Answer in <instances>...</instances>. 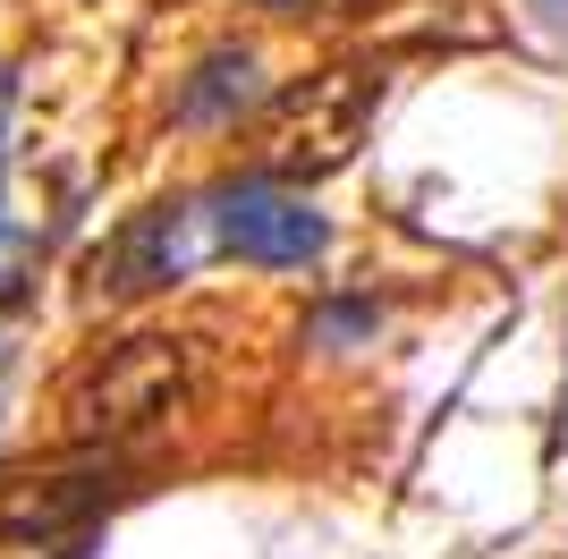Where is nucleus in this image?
I'll return each mask as SVG.
<instances>
[{
    "label": "nucleus",
    "mask_w": 568,
    "mask_h": 559,
    "mask_svg": "<svg viewBox=\"0 0 568 559\" xmlns=\"http://www.w3.org/2000/svg\"><path fill=\"white\" fill-rule=\"evenodd\" d=\"M195 373H204V348H195V339H179V331H136V339H119L94 365L69 373L60 424H69V441H128V433L170 424L187 407Z\"/></svg>",
    "instance_id": "obj_1"
},
{
    "label": "nucleus",
    "mask_w": 568,
    "mask_h": 559,
    "mask_svg": "<svg viewBox=\"0 0 568 559\" xmlns=\"http://www.w3.org/2000/svg\"><path fill=\"white\" fill-rule=\"evenodd\" d=\"M382 111V69H314L297 77L288 93H272L263 111V179H288V186H314V179H339L356 162V144Z\"/></svg>",
    "instance_id": "obj_2"
},
{
    "label": "nucleus",
    "mask_w": 568,
    "mask_h": 559,
    "mask_svg": "<svg viewBox=\"0 0 568 559\" xmlns=\"http://www.w3.org/2000/svg\"><path fill=\"white\" fill-rule=\"evenodd\" d=\"M204 221H213V255H237L255 272H306L323 246H332V221L297 195L288 179H230L204 195Z\"/></svg>",
    "instance_id": "obj_3"
},
{
    "label": "nucleus",
    "mask_w": 568,
    "mask_h": 559,
    "mask_svg": "<svg viewBox=\"0 0 568 559\" xmlns=\"http://www.w3.org/2000/svg\"><path fill=\"white\" fill-rule=\"evenodd\" d=\"M119 500H128L119 441H77V458L0 484V542H60L77 526H94L102 509H119Z\"/></svg>",
    "instance_id": "obj_4"
},
{
    "label": "nucleus",
    "mask_w": 568,
    "mask_h": 559,
    "mask_svg": "<svg viewBox=\"0 0 568 559\" xmlns=\"http://www.w3.org/2000/svg\"><path fill=\"white\" fill-rule=\"evenodd\" d=\"M204 255H213L204 195H179V204L136 212V221L111 237V255L94 263V280H102V297H153V288H170V280H187Z\"/></svg>",
    "instance_id": "obj_5"
},
{
    "label": "nucleus",
    "mask_w": 568,
    "mask_h": 559,
    "mask_svg": "<svg viewBox=\"0 0 568 559\" xmlns=\"http://www.w3.org/2000/svg\"><path fill=\"white\" fill-rule=\"evenodd\" d=\"M255 102H263V60L246 43L213 51V60L179 85V119H187V128H230V119L255 111Z\"/></svg>",
    "instance_id": "obj_6"
},
{
    "label": "nucleus",
    "mask_w": 568,
    "mask_h": 559,
    "mask_svg": "<svg viewBox=\"0 0 568 559\" xmlns=\"http://www.w3.org/2000/svg\"><path fill=\"white\" fill-rule=\"evenodd\" d=\"M9 102V93H0ZM26 297V230H18V212H9V195H0V356H9V314H18Z\"/></svg>",
    "instance_id": "obj_7"
},
{
    "label": "nucleus",
    "mask_w": 568,
    "mask_h": 559,
    "mask_svg": "<svg viewBox=\"0 0 568 559\" xmlns=\"http://www.w3.org/2000/svg\"><path fill=\"white\" fill-rule=\"evenodd\" d=\"M348 331H374V305H332V314L314 323V339H348Z\"/></svg>",
    "instance_id": "obj_8"
},
{
    "label": "nucleus",
    "mask_w": 568,
    "mask_h": 559,
    "mask_svg": "<svg viewBox=\"0 0 568 559\" xmlns=\"http://www.w3.org/2000/svg\"><path fill=\"white\" fill-rule=\"evenodd\" d=\"M263 9H306V0H263Z\"/></svg>",
    "instance_id": "obj_9"
}]
</instances>
